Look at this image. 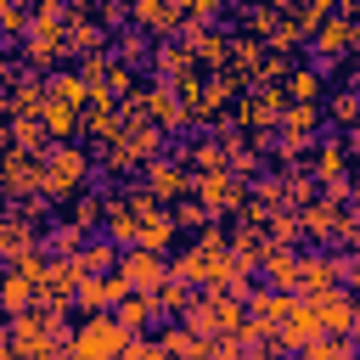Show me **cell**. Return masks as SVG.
<instances>
[{"mask_svg": "<svg viewBox=\"0 0 360 360\" xmlns=\"http://www.w3.org/2000/svg\"><path fill=\"white\" fill-rule=\"evenodd\" d=\"M129 343H135V332L112 315H90L84 326H73L68 332V349H73V360H124L129 354Z\"/></svg>", "mask_w": 360, "mask_h": 360, "instance_id": "1", "label": "cell"}, {"mask_svg": "<svg viewBox=\"0 0 360 360\" xmlns=\"http://www.w3.org/2000/svg\"><path fill=\"white\" fill-rule=\"evenodd\" d=\"M84 180H90V158L79 146H51L45 152V180H39L45 197H73Z\"/></svg>", "mask_w": 360, "mask_h": 360, "instance_id": "2", "label": "cell"}, {"mask_svg": "<svg viewBox=\"0 0 360 360\" xmlns=\"http://www.w3.org/2000/svg\"><path fill=\"white\" fill-rule=\"evenodd\" d=\"M315 309H321V326H326V332H338V338H360V292H349V287L315 292Z\"/></svg>", "mask_w": 360, "mask_h": 360, "instance_id": "3", "label": "cell"}, {"mask_svg": "<svg viewBox=\"0 0 360 360\" xmlns=\"http://www.w3.org/2000/svg\"><path fill=\"white\" fill-rule=\"evenodd\" d=\"M118 270L129 276V287H135V292H158V287L174 276V264H163V253H158V248H124Z\"/></svg>", "mask_w": 360, "mask_h": 360, "instance_id": "4", "label": "cell"}, {"mask_svg": "<svg viewBox=\"0 0 360 360\" xmlns=\"http://www.w3.org/2000/svg\"><path fill=\"white\" fill-rule=\"evenodd\" d=\"M197 197H202V208H242L248 186L236 169H208V174H197Z\"/></svg>", "mask_w": 360, "mask_h": 360, "instance_id": "5", "label": "cell"}, {"mask_svg": "<svg viewBox=\"0 0 360 360\" xmlns=\"http://www.w3.org/2000/svg\"><path fill=\"white\" fill-rule=\"evenodd\" d=\"M343 259H332V253H304L298 259V287L315 298V292H332V287H343Z\"/></svg>", "mask_w": 360, "mask_h": 360, "instance_id": "6", "label": "cell"}, {"mask_svg": "<svg viewBox=\"0 0 360 360\" xmlns=\"http://www.w3.org/2000/svg\"><path fill=\"white\" fill-rule=\"evenodd\" d=\"M129 292H135V287H129V276H124V270H107V276H84L79 304H84V309H107V304L118 309Z\"/></svg>", "mask_w": 360, "mask_h": 360, "instance_id": "7", "label": "cell"}, {"mask_svg": "<svg viewBox=\"0 0 360 360\" xmlns=\"http://www.w3.org/2000/svg\"><path fill=\"white\" fill-rule=\"evenodd\" d=\"M349 214H338V202L332 197H321V202H309L304 208V231L315 236V242H338V236H349Z\"/></svg>", "mask_w": 360, "mask_h": 360, "instance_id": "8", "label": "cell"}, {"mask_svg": "<svg viewBox=\"0 0 360 360\" xmlns=\"http://www.w3.org/2000/svg\"><path fill=\"white\" fill-rule=\"evenodd\" d=\"M146 191H152L158 202H169V197H186V191H197V174H191V169H180V163H152V174H146Z\"/></svg>", "mask_w": 360, "mask_h": 360, "instance_id": "9", "label": "cell"}, {"mask_svg": "<svg viewBox=\"0 0 360 360\" xmlns=\"http://www.w3.org/2000/svg\"><path fill=\"white\" fill-rule=\"evenodd\" d=\"M298 259H304V253H292L287 242H270V253H264V264H259V270H270V287L292 292V287H298Z\"/></svg>", "mask_w": 360, "mask_h": 360, "instance_id": "10", "label": "cell"}, {"mask_svg": "<svg viewBox=\"0 0 360 360\" xmlns=\"http://www.w3.org/2000/svg\"><path fill=\"white\" fill-rule=\"evenodd\" d=\"M62 39H68V34H62L56 22H34V28H28V62H34V68H51V62L62 56Z\"/></svg>", "mask_w": 360, "mask_h": 360, "instance_id": "11", "label": "cell"}, {"mask_svg": "<svg viewBox=\"0 0 360 360\" xmlns=\"http://www.w3.org/2000/svg\"><path fill=\"white\" fill-rule=\"evenodd\" d=\"M354 39H360V22H349V17H338V22H326V28L315 34L321 56H343V51H349Z\"/></svg>", "mask_w": 360, "mask_h": 360, "instance_id": "12", "label": "cell"}, {"mask_svg": "<svg viewBox=\"0 0 360 360\" xmlns=\"http://www.w3.org/2000/svg\"><path fill=\"white\" fill-rule=\"evenodd\" d=\"M112 315H118L129 332H141V326H152V321H158V298H152V292H129Z\"/></svg>", "mask_w": 360, "mask_h": 360, "instance_id": "13", "label": "cell"}, {"mask_svg": "<svg viewBox=\"0 0 360 360\" xmlns=\"http://www.w3.org/2000/svg\"><path fill=\"white\" fill-rule=\"evenodd\" d=\"M152 298H158V309H169V315H174V309L186 315V309L197 304V292H191V281H180V276H169V281H163V287H158Z\"/></svg>", "mask_w": 360, "mask_h": 360, "instance_id": "14", "label": "cell"}, {"mask_svg": "<svg viewBox=\"0 0 360 360\" xmlns=\"http://www.w3.org/2000/svg\"><path fill=\"white\" fill-rule=\"evenodd\" d=\"M349 343H354V338H338V332H321L315 343H304V349H298V360H349Z\"/></svg>", "mask_w": 360, "mask_h": 360, "instance_id": "15", "label": "cell"}, {"mask_svg": "<svg viewBox=\"0 0 360 360\" xmlns=\"http://www.w3.org/2000/svg\"><path fill=\"white\" fill-rule=\"evenodd\" d=\"M28 242H34L28 219H22V208H11V219H6V259H22V253H28Z\"/></svg>", "mask_w": 360, "mask_h": 360, "instance_id": "16", "label": "cell"}, {"mask_svg": "<svg viewBox=\"0 0 360 360\" xmlns=\"http://www.w3.org/2000/svg\"><path fill=\"white\" fill-rule=\"evenodd\" d=\"M287 96H292V101H315V96H321V73H309V68H298V73L287 79Z\"/></svg>", "mask_w": 360, "mask_h": 360, "instance_id": "17", "label": "cell"}, {"mask_svg": "<svg viewBox=\"0 0 360 360\" xmlns=\"http://www.w3.org/2000/svg\"><path fill=\"white\" fill-rule=\"evenodd\" d=\"M298 231H304V219H292V214H276V219H270V236H276V242H287V248L298 242Z\"/></svg>", "mask_w": 360, "mask_h": 360, "instance_id": "18", "label": "cell"}, {"mask_svg": "<svg viewBox=\"0 0 360 360\" xmlns=\"http://www.w3.org/2000/svg\"><path fill=\"white\" fill-rule=\"evenodd\" d=\"M0 22H6V34L17 39V34L28 28V11H22V0H6V11H0Z\"/></svg>", "mask_w": 360, "mask_h": 360, "instance_id": "19", "label": "cell"}, {"mask_svg": "<svg viewBox=\"0 0 360 360\" xmlns=\"http://www.w3.org/2000/svg\"><path fill=\"white\" fill-rule=\"evenodd\" d=\"M62 17H68L62 0H39V6H34V22H56V28H62Z\"/></svg>", "mask_w": 360, "mask_h": 360, "instance_id": "20", "label": "cell"}, {"mask_svg": "<svg viewBox=\"0 0 360 360\" xmlns=\"http://www.w3.org/2000/svg\"><path fill=\"white\" fill-rule=\"evenodd\" d=\"M219 6H225V0H186V11H191V17H214Z\"/></svg>", "mask_w": 360, "mask_h": 360, "instance_id": "21", "label": "cell"}, {"mask_svg": "<svg viewBox=\"0 0 360 360\" xmlns=\"http://www.w3.org/2000/svg\"><path fill=\"white\" fill-rule=\"evenodd\" d=\"M349 242H354V248H360V219H354V225H349Z\"/></svg>", "mask_w": 360, "mask_h": 360, "instance_id": "22", "label": "cell"}, {"mask_svg": "<svg viewBox=\"0 0 360 360\" xmlns=\"http://www.w3.org/2000/svg\"><path fill=\"white\" fill-rule=\"evenodd\" d=\"M354 191H360V174H354Z\"/></svg>", "mask_w": 360, "mask_h": 360, "instance_id": "23", "label": "cell"}]
</instances>
